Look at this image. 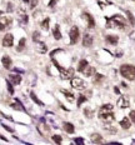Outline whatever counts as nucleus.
Listing matches in <instances>:
<instances>
[{
	"label": "nucleus",
	"instance_id": "14",
	"mask_svg": "<svg viewBox=\"0 0 135 145\" xmlns=\"http://www.w3.org/2000/svg\"><path fill=\"white\" fill-rule=\"evenodd\" d=\"M90 140H91V143H94V144L103 143V138H101V135L100 134H97V133H94V134L90 137Z\"/></svg>",
	"mask_w": 135,
	"mask_h": 145
},
{
	"label": "nucleus",
	"instance_id": "6",
	"mask_svg": "<svg viewBox=\"0 0 135 145\" xmlns=\"http://www.w3.org/2000/svg\"><path fill=\"white\" fill-rule=\"evenodd\" d=\"M69 36H70V43L71 44H76L78 43L79 36H80V31H79V29H78V26H73V28L70 29Z\"/></svg>",
	"mask_w": 135,
	"mask_h": 145
},
{
	"label": "nucleus",
	"instance_id": "44",
	"mask_svg": "<svg viewBox=\"0 0 135 145\" xmlns=\"http://www.w3.org/2000/svg\"><path fill=\"white\" fill-rule=\"evenodd\" d=\"M133 1H135V0H133Z\"/></svg>",
	"mask_w": 135,
	"mask_h": 145
},
{
	"label": "nucleus",
	"instance_id": "2",
	"mask_svg": "<svg viewBox=\"0 0 135 145\" xmlns=\"http://www.w3.org/2000/svg\"><path fill=\"white\" fill-rule=\"evenodd\" d=\"M127 26V20L121 16V15H113L112 18L106 19V28L112 29V28H120V29H125Z\"/></svg>",
	"mask_w": 135,
	"mask_h": 145
},
{
	"label": "nucleus",
	"instance_id": "25",
	"mask_svg": "<svg viewBox=\"0 0 135 145\" xmlns=\"http://www.w3.org/2000/svg\"><path fill=\"white\" fill-rule=\"evenodd\" d=\"M49 23H50V19L49 18H46V19H44L43 22H41V29H44V30H48L49 29Z\"/></svg>",
	"mask_w": 135,
	"mask_h": 145
},
{
	"label": "nucleus",
	"instance_id": "41",
	"mask_svg": "<svg viewBox=\"0 0 135 145\" xmlns=\"http://www.w3.org/2000/svg\"><path fill=\"white\" fill-rule=\"evenodd\" d=\"M3 126H4V129H7L8 131H10V133H13V131H14L13 129H11V128H9V126H7V125H3Z\"/></svg>",
	"mask_w": 135,
	"mask_h": 145
},
{
	"label": "nucleus",
	"instance_id": "15",
	"mask_svg": "<svg viewBox=\"0 0 135 145\" xmlns=\"http://www.w3.org/2000/svg\"><path fill=\"white\" fill-rule=\"evenodd\" d=\"M120 126H121L123 129H125V130H127V129H129L131 126V123H130V119H129L128 116H125L124 119L121 120V121H120Z\"/></svg>",
	"mask_w": 135,
	"mask_h": 145
},
{
	"label": "nucleus",
	"instance_id": "31",
	"mask_svg": "<svg viewBox=\"0 0 135 145\" xmlns=\"http://www.w3.org/2000/svg\"><path fill=\"white\" fill-rule=\"evenodd\" d=\"M103 79H104L103 75H101V74H97V75H95V78H94V83L98 84V83H100Z\"/></svg>",
	"mask_w": 135,
	"mask_h": 145
},
{
	"label": "nucleus",
	"instance_id": "13",
	"mask_svg": "<svg viewBox=\"0 0 135 145\" xmlns=\"http://www.w3.org/2000/svg\"><path fill=\"white\" fill-rule=\"evenodd\" d=\"M83 45L85 48H89V46H91V45H93V36L90 35V34H85V35H84V38H83Z\"/></svg>",
	"mask_w": 135,
	"mask_h": 145
},
{
	"label": "nucleus",
	"instance_id": "42",
	"mask_svg": "<svg viewBox=\"0 0 135 145\" xmlns=\"http://www.w3.org/2000/svg\"><path fill=\"white\" fill-rule=\"evenodd\" d=\"M28 1H30V0H24V3H28Z\"/></svg>",
	"mask_w": 135,
	"mask_h": 145
},
{
	"label": "nucleus",
	"instance_id": "40",
	"mask_svg": "<svg viewBox=\"0 0 135 145\" xmlns=\"http://www.w3.org/2000/svg\"><path fill=\"white\" fill-rule=\"evenodd\" d=\"M8 11H13V4H11V3H9L8 4Z\"/></svg>",
	"mask_w": 135,
	"mask_h": 145
},
{
	"label": "nucleus",
	"instance_id": "38",
	"mask_svg": "<svg viewBox=\"0 0 135 145\" xmlns=\"http://www.w3.org/2000/svg\"><path fill=\"white\" fill-rule=\"evenodd\" d=\"M58 1H59V0H50V1H49V7H52V8H53Z\"/></svg>",
	"mask_w": 135,
	"mask_h": 145
},
{
	"label": "nucleus",
	"instance_id": "3",
	"mask_svg": "<svg viewBox=\"0 0 135 145\" xmlns=\"http://www.w3.org/2000/svg\"><path fill=\"white\" fill-rule=\"evenodd\" d=\"M120 74L128 80H135V66L130 64H123L120 66Z\"/></svg>",
	"mask_w": 135,
	"mask_h": 145
},
{
	"label": "nucleus",
	"instance_id": "12",
	"mask_svg": "<svg viewBox=\"0 0 135 145\" xmlns=\"http://www.w3.org/2000/svg\"><path fill=\"white\" fill-rule=\"evenodd\" d=\"M1 64H3V66H4L5 69H10L11 65H13V61H11L10 56H8V55L3 56L1 58Z\"/></svg>",
	"mask_w": 135,
	"mask_h": 145
},
{
	"label": "nucleus",
	"instance_id": "32",
	"mask_svg": "<svg viewBox=\"0 0 135 145\" xmlns=\"http://www.w3.org/2000/svg\"><path fill=\"white\" fill-rule=\"evenodd\" d=\"M84 101H86V96L80 95V96H79V99H78V106H80V105H82Z\"/></svg>",
	"mask_w": 135,
	"mask_h": 145
},
{
	"label": "nucleus",
	"instance_id": "29",
	"mask_svg": "<svg viewBox=\"0 0 135 145\" xmlns=\"http://www.w3.org/2000/svg\"><path fill=\"white\" fill-rule=\"evenodd\" d=\"M127 15L129 18V22H130L131 25H135V19H134V15L130 13V11H127Z\"/></svg>",
	"mask_w": 135,
	"mask_h": 145
},
{
	"label": "nucleus",
	"instance_id": "10",
	"mask_svg": "<svg viewBox=\"0 0 135 145\" xmlns=\"http://www.w3.org/2000/svg\"><path fill=\"white\" fill-rule=\"evenodd\" d=\"M83 19L86 22V24H88V28L93 29V28L95 26V20H94V18H93L89 13H84V14H83Z\"/></svg>",
	"mask_w": 135,
	"mask_h": 145
},
{
	"label": "nucleus",
	"instance_id": "1",
	"mask_svg": "<svg viewBox=\"0 0 135 145\" xmlns=\"http://www.w3.org/2000/svg\"><path fill=\"white\" fill-rule=\"evenodd\" d=\"M99 118L100 120H103L104 123H112L115 120V116H114L113 113V105L112 104H105L100 108L99 110Z\"/></svg>",
	"mask_w": 135,
	"mask_h": 145
},
{
	"label": "nucleus",
	"instance_id": "43",
	"mask_svg": "<svg viewBox=\"0 0 135 145\" xmlns=\"http://www.w3.org/2000/svg\"><path fill=\"white\" fill-rule=\"evenodd\" d=\"M1 14H3V11H0V15H1Z\"/></svg>",
	"mask_w": 135,
	"mask_h": 145
},
{
	"label": "nucleus",
	"instance_id": "9",
	"mask_svg": "<svg viewBox=\"0 0 135 145\" xmlns=\"http://www.w3.org/2000/svg\"><path fill=\"white\" fill-rule=\"evenodd\" d=\"M14 44V36L11 34H7L3 38V46L5 48H11Z\"/></svg>",
	"mask_w": 135,
	"mask_h": 145
},
{
	"label": "nucleus",
	"instance_id": "7",
	"mask_svg": "<svg viewBox=\"0 0 135 145\" xmlns=\"http://www.w3.org/2000/svg\"><path fill=\"white\" fill-rule=\"evenodd\" d=\"M11 26V19L9 16H1L0 18V30L4 31L5 29Z\"/></svg>",
	"mask_w": 135,
	"mask_h": 145
},
{
	"label": "nucleus",
	"instance_id": "24",
	"mask_svg": "<svg viewBox=\"0 0 135 145\" xmlns=\"http://www.w3.org/2000/svg\"><path fill=\"white\" fill-rule=\"evenodd\" d=\"M11 108L15 109V110H25V109L23 108L22 103H20L19 100H18V99H16V103H15V104H11Z\"/></svg>",
	"mask_w": 135,
	"mask_h": 145
},
{
	"label": "nucleus",
	"instance_id": "26",
	"mask_svg": "<svg viewBox=\"0 0 135 145\" xmlns=\"http://www.w3.org/2000/svg\"><path fill=\"white\" fill-rule=\"evenodd\" d=\"M104 130L108 131V133H112V134H115V133H116V129L113 128V126H110V125H105L104 126Z\"/></svg>",
	"mask_w": 135,
	"mask_h": 145
},
{
	"label": "nucleus",
	"instance_id": "19",
	"mask_svg": "<svg viewBox=\"0 0 135 145\" xmlns=\"http://www.w3.org/2000/svg\"><path fill=\"white\" fill-rule=\"evenodd\" d=\"M53 35H54V38H55L56 40L61 39V31H60V29H59V25H55V26H54V29H53Z\"/></svg>",
	"mask_w": 135,
	"mask_h": 145
},
{
	"label": "nucleus",
	"instance_id": "8",
	"mask_svg": "<svg viewBox=\"0 0 135 145\" xmlns=\"http://www.w3.org/2000/svg\"><path fill=\"white\" fill-rule=\"evenodd\" d=\"M49 125H46V124L44 123V120H41L40 123L38 124V131L40 133V135H43V137H46L48 134H49Z\"/></svg>",
	"mask_w": 135,
	"mask_h": 145
},
{
	"label": "nucleus",
	"instance_id": "16",
	"mask_svg": "<svg viewBox=\"0 0 135 145\" xmlns=\"http://www.w3.org/2000/svg\"><path fill=\"white\" fill-rule=\"evenodd\" d=\"M63 126H64V130L69 133V134H73V133L75 131V128H74V125L71 123H64L63 124Z\"/></svg>",
	"mask_w": 135,
	"mask_h": 145
},
{
	"label": "nucleus",
	"instance_id": "23",
	"mask_svg": "<svg viewBox=\"0 0 135 145\" xmlns=\"http://www.w3.org/2000/svg\"><path fill=\"white\" fill-rule=\"evenodd\" d=\"M25 43H26L25 38L20 39L19 44H18V46H16V50H18V51H23V50H24V48H25Z\"/></svg>",
	"mask_w": 135,
	"mask_h": 145
},
{
	"label": "nucleus",
	"instance_id": "4",
	"mask_svg": "<svg viewBox=\"0 0 135 145\" xmlns=\"http://www.w3.org/2000/svg\"><path fill=\"white\" fill-rule=\"evenodd\" d=\"M54 64H55L56 69L60 71V76L63 78V79H71V76L74 75V70L73 69H65V68H61L58 63L54 60Z\"/></svg>",
	"mask_w": 135,
	"mask_h": 145
},
{
	"label": "nucleus",
	"instance_id": "22",
	"mask_svg": "<svg viewBox=\"0 0 135 145\" xmlns=\"http://www.w3.org/2000/svg\"><path fill=\"white\" fill-rule=\"evenodd\" d=\"M89 64H88V61H86V60H80V61H79V65H78V70H79V71H84V69H85L86 68V66H88Z\"/></svg>",
	"mask_w": 135,
	"mask_h": 145
},
{
	"label": "nucleus",
	"instance_id": "28",
	"mask_svg": "<svg viewBox=\"0 0 135 145\" xmlns=\"http://www.w3.org/2000/svg\"><path fill=\"white\" fill-rule=\"evenodd\" d=\"M33 40L37 43V41H40V33L39 31H34L33 33Z\"/></svg>",
	"mask_w": 135,
	"mask_h": 145
},
{
	"label": "nucleus",
	"instance_id": "18",
	"mask_svg": "<svg viewBox=\"0 0 135 145\" xmlns=\"http://www.w3.org/2000/svg\"><path fill=\"white\" fill-rule=\"evenodd\" d=\"M106 41L109 44H113V45H116L119 41V38L116 35H108L106 36Z\"/></svg>",
	"mask_w": 135,
	"mask_h": 145
},
{
	"label": "nucleus",
	"instance_id": "21",
	"mask_svg": "<svg viewBox=\"0 0 135 145\" xmlns=\"http://www.w3.org/2000/svg\"><path fill=\"white\" fill-rule=\"evenodd\" d=\"M61 93H63V94L65 95V98H67V99H68V100L70 101V103H73V101L75 100V96H74V94H73V93H70V91H67V90H61Z\"/></svg>",
	"mask_w": 135,
	"mask_h": 145
},
{
	"label": "nucleus",
	"instance_id": "39",
	"mask_svg": "<svg viewBox=\"0 0 135 145\" xmlns=\"http://www.w3.org/2000/svg\"><path fill=\"white\" fill-rule=\"evenodd\" d=\"M37 4H38V0H34V1L31 3V5H30V8H31V9H34L35 7H37Z\"/></svg>",
	"mask_w": 135,
	"mask_h": 145
},
{
	"label": "nucleus",
	"instance_id": "36",
	"mask_svg": "<svg viewBox=\"0 0 135 145\" xmlns=\"http://www.w3.org/2000/svg\"><path fill=\"white\" fill-rule=\"evenodd\" d=\"M74 143H75V144H80V145H83V144H84V139H82V138H76V139H74Z\"/></svg>",
	"mask_w": 135,
	"mask_h": 145
},
{
	"label": "nucleus",
	"instance_id": "11",
	"mask_svg": "<svg viewBox=\"0 0 135 145\" xmlns=\"http://www.w3.org/2000/svg\"><path fill=\"white\" fill-rule=\"evenodd\" d=\"M129 99H128V96H125V95H121L120 98L118 99V106L120 109H127L129 106Z\"/></svg>",
	"mask_w": 135,
	"mask_h": 145
},
{
	"label": "nucleus",
	"instance_id": "30",
	"mask_svg": "<svg viewBox=\"0 0 135 145\" xmlns=\"http://www.w3.org/2000/svg\"><path fill=\"white\" fill-rule=\"evenodd\" d=\"M98 3H99V5H100L101 9L105 8V5H109V4H110L109 0H98Z\"/></svg>",
	"mask_w": 135,
	"mask_h": 145
},
{
	"label": "nucleus",
	"instance_id": "34",
	"mask_svg": "<svg viewBox=\"0 0 135 145\" xmlns=\"http://www.w3.org/2000/svg\"><path fill=\"white\" fill-rule=\"evenodd\" d=\"M53 140L55 141V143L60 144V143L63 141V139H61V137H60V135H53Z\"/></svg>",
	"mask_w": 135,
	"mask_h": 145
},
{
	"label": "nucleus",
	"instance_id": "35",
	"mask_svg": "<svg viewBox=\"0 0 135 145\" xmlns=\"http://www.w3.org/2000/svg\"><path fill=\"white\" fill-rule=\"evenodd\" d=\"M84 114H85L88 118H93V111L89 110V109H85V110H84Z\"/></svg>",
	"mask_w": 135,
	"mask_h": 145
},
{
	"label": "nucleus",
	"instance_id": "17",
	"mask_svg": "<svg viewBox=\"0 0 135 145\" xmlns=\"http://www.w3.org/2000/svg\"><path fill=\"white\" fill-rule=\"evenodd\" d=\"M10 81L14 84V85H18V84L22 83V76H20V75H16V74H11L10 75Z\"/></svg>",
	"mask_w": 135,
	"mask_h": 145
},
{
	"label": "nucleus",
	"instance_id": "27",
	"mask_svg": "<svg viewBox=\"0 0 135 145\" xmlns=\"http://www.w3.org/2000/svg\"><path fill=\"white\" fill-rule=\"evenodd\" d=\"M30 98H31L33 100H34L35 103H37V104H39V105H40V106H44V104H43V103H41L40 100H39V99L37 98V96H35V94H34V93H31V94H30Z\"/></svg>",
	"mask_w": 135,
	"mask_h": 145
},
{
	"label": "nucleus",
	"instance_id": "33",
	"mask_svg": "<svg viewBox=\"0 0 135 145\" xmlns=\"http://www.w3.org/2000/svg\"><path fill=\"white\" fill-rule=\"evenodd\" d=\"M7 85H8V90L10 94H14V89H13V83L11 81H7Z\"/></svg>",
	"mask_w": 135,
	"mask_h": 145
},
{
	"label": "nucleus",
	"instance_id": "5",
	"mask_svg": "<svg viewBox=\"0 0 135 145\" xmlns=\"http://www.w3.org/2000/svg\"><path fill=\"white\" fill-rule=\"evenodd\" d=\"M71 86H73L74 89L82 91V90H85L86 84H85V81L83 79H80V78H71Z\"/></svg>",
	"mask_w": 135,
	"mask_h": 145
},
{
	"label": "nucleus",
	"instance_id": "37",
	"mask_svg": "<svg viewBox=\"0 0 135 145\" xmlns=\"http://www.w3.org/2000/svg\"><path fill=\"white\" fill-rule=\"evenodd\" d=\"M129 116H130V120L133 123H135V110H131L130 114H129Z\"/></svg>",
	"mask_w": 135,
	"mask_h": 145
},
{
	"label": "nucleus",
	"instance_id": "20",
	"mask_svg": "<svg viewBox=\"0 0 135 145\" xmlns=\"http://www.w3.org/2000/svg\"><path fill=\"white\" fill-rule=\"evenodd\" d=\"M84 74H85V76H91V75H94L95 74V69L93 68V66H86L85 69H84Z\"/></svg>",
	"mask_w": 135,
	"mask_h": 145
}]
</instances>
